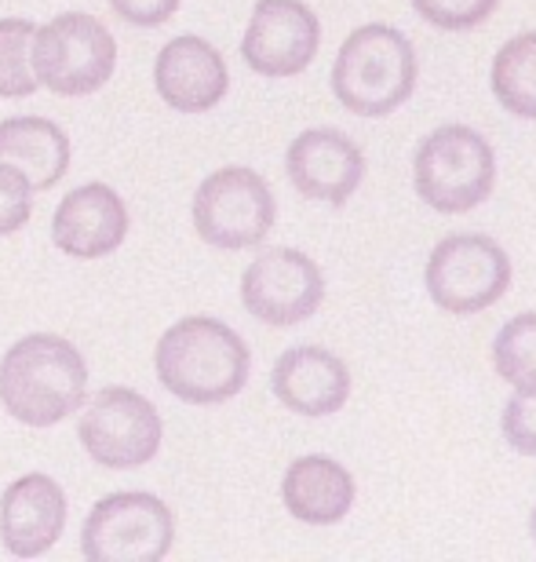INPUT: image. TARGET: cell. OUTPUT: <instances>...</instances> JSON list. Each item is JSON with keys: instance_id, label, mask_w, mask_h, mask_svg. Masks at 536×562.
Returning <instances> with one entry per match:
<instances>
[{"instance_id": "cell-25", "label": "cell", "mask_w": 536, "mask_h": 562, "mask_svg": "<svg viewBox=\"0 0 536 562\" xmlns=\"http://www.w3.org/2000/svg\"><path fill=\"white\" fill-rule=\"evenodd\" d=\"M183 0H110V8H114V15L121 22H128V26H164Z\"/></svg>"}, {"instance_id": "cell-11", "label": "cell", "mask_w": 536, "mask_h": 562, "mask_svg": "<svg viewBox=\"0 0 536 562\" xmlns=\"http://www.w3.org/2000/svg\"><path fill=\"white\" fill-rule=\"evenodd\" d=\"M321 48V22L304 0H260L252 8L241 55L260 77L304 74Z\"/></svg>"}, {"instance_id": "cell-2", "label": "cell", "mask_w": 536, "mask_h": 562, "mask_svg": "<svg viewBox=\"0 0 536 562\" xmlns=\"http://www.w3.org/2000/svg\"><path fill=\"white\" fill-rule=\"evenodd\" d=\"M88 398V362L55 333L22 336L0 362V402L19 424L55 427Z\"/></svg>"}, {"instance_id": "cell-1", "label": "cell", "mask_w": 536, "mask_h": 562, "mask_svg": "<svg viewBox=\"0 0 536 562\" xmlns=\"http://www.w3.org/2000/svg\"><path fill=\"white\" fill-rule=\"evenodd\" d=\"M153 369L169 395L186 406H219L249 384V344L227 322L190 314L158 340Z\"/></svg>"}, {"instance_id": "cell-18", "label": "cell", "mask_w": 536, "mask_h": 562, "mask_svg": "<svg viewBox=\"0 0 536 562\" xmlns=\"http://www.w3.org/2000/svg\"><path fill=\"white\" fill-rule=\"evenodd\" d=\"M0 165L30 179L33 190H52L70 168V139L48 117L0 121Z\"/></svg>"}, {"instance_id": "cell-7", "label": "cell", "mask_w": 536, "mask_h": 562, "mask_svg": "<svg viewBox=\"0 0 536 562\" xmlns=\"http://www.w3.org/2000/svg\"><path fill=\"white\" fill-rule=\"evenodd\" d=\"M274 216L277 205L266 179L241 165L212 172L194 194V231L212 249H252L271 234Z\"/></svg>"}, {"instance_id": "cell-4", "label": "cell", "mask_w": 536, "mask_h": 562, "mask_svg": "<svg viewBox=\"0 0 536 562\" xmlns=\"http://www.w3.org/2000/svg\"><path fill=\"white\" fill-rule=\"evenodd\" d=\"M412 183L420 201L442 216H464L493 194L497 154L482 132L467 125H442L417 146Z\"/></svg>"}, {"instance_id": "cell-17", "label": "cell", "mask_w": 536, "mask_h": 562, "mask_svg": "<svg viewBox=\"0 0 536 562\" xmlns=\"http://www.w3.org/2000/svg\"><path fill=\"white\" fill-rule=\"evenodd\" d=\"M354 475L332 457H299L282 479V501L296 522L332 526L354 508Z\"/></svg>"}, {"instance_id": "cell-26", "label": "cell", "mask_w": 536, "mask_h": 562, "mask_svg": "<svg viewBox=\"0 0 536 562\" xmlns=\"http://www.w3.org/2000/svg\"><path fill=\"white\" fill-rule=\"evenodd\" d=\"M529 530H533V541H536V504H533V515H529Z\"/></svg>"}, {"instance_id": "cell-10", "label": "cell", "mask_w": 536, "mask_h": 562, "mask_svg": "<svg viewBox=\"0 0 536 562\" xmlns=\"http://www.w3.org/2000/svg\"><path fill=\"white\" fill-rule=\"evenodd\" d=\"M321 300H326V274L299 249H266L241 274L244 311L274 329L307 322Z\"/></svg>"}, {"instance_id": "cell-20", "label": "cell", "mask_w": 536, "mask_h": 562, "mask_svg": "<svg viewBox=\"0 0 536 562\" xmlns=\"http://www.w3.org/2000/svg\"><path fill=\"white\" fill-rule=\"evenodd\" d=\"M497 376L515 391H536V311L515 314L493 340Z\"/></svg>"}, {"instance_id": "cell-9", "label": "cell", "mask_w": 536, "mask_h": 562, "mask_svg": "<svg viewBox=\"0 0 536 562\" xmlns=\"http://www.w3.org/2000/svg\"><path fill=\"white\" fill-rule=\"evenodd\" d=\"M423 285L442 311L478 314L504 300L511 289V260L486 234H449L434 245Z\"/></svg>"}, {"instance_id": "cell-6", "label": "cell", "mask_w": 536, "mask_h": 562, "mask_svg": "<svg viewBox=\"0 0 536 562\" xmlns=\"http://www.w3.org/2000/svg\"><path fill=\"white\" fill-rule=\"evenodd\" d=\"M175 519L153 493H110L88 512L81 555L88 562H161L172 552Z\"/></svg>"}, {"instance_id": "cell-23", "label": "cell", "mask_w": 536, "mask_h": 562, "mask_svg": "<svg viewBox=\"0 0 536 562\" xmlns=\"http://www.w3.org/2000/svg\"><path fill=\"white\" fill-rule=\"evenodd\" d=\"M33 216V187L11 165H0V238L22 231Z\"/></svg>"}, {"instance_id": "cell-5", "label": "cell", "mask_w": 536, "mask_h": 562, "mask_svg": "<svg viewBox=\"0 0 536 562\" xmlns=\"http://www.w3.org/2000/svg\"><path fill=\"white\" fill-rule=\"evenodd\" d=\"M117 66V41L84 11H66L33 37V70L55 95L77 99L99 92Z\"/></svg>"}, {"instance_id": "cell-13", "label": "cell", "mask_w": 536, "mask_h": 562, "mask_svg": "<svg viewBox=\"0 0 536 562\" xmlns=\"http://www.w3.org/2000/svg\"><path fill=\"white\" fill-rule=\"evenodd\" d=\"M128 238V209L114 187L84 183L62 198L52 220V241L70 260H103Z\"/></svg>"}, {"instance_id": "cell-3", "label": "cell", "mask_w": 536, "mask_h": 562, "mask_svg": "<svg viewBox=\"0 0 536 562\" xmlns=\"http://www.w3.org/2000/svg\"><path fill=\"white\" fill-rule=\"evenodd\" d=\"M417 48L387 22L357 26L332 63V92L357 117H387L417 88Z\"/></svg>"}, {"instance_id": "cell-12", "label": "cell", "mask_w": 536, "mask_h": 562, "mask_svg": "<svg viewBox=\"0 0 536 562\" xmlns=\"http://www.w3.org/2000/svg\"><path fill=\"white\" fill-rule=\"evenodd\" d=\"M285 168L293 187L310 201L343 205L362 187L365 154L340 128H307L288 143Z\"/></svg>"}, {"instance_id": "cell-21", "label": "cell", "mask_w": 536, "mask_h": 562, "mask_svg": "<svg viewBox=\"0 0 536 562\" xmlns=\"http://www.w3.org/2000/svg\"><path fill=\"white\" fill-rule=\"evenodd\" d=\"M33 22L0 19V99H26L41 88L33 70Z\"/></svg>"}, {"instance_id": "cell-14", "label": "cell", "mask_w": 536, "mask_h": 562, "mask_svg": "<svg viewBox=\"0 0 536 562\" xmlns=\"http://www.w3.org/2000/svg\"><path fill=\"white\" fill-rule=\"evenodd\" d=\"M66 530V493L52 475H22L0 497V541L15 559H41Z\"/></svg>"}, {"instance_id": "cell-16", "label": "cell", "mask_w": 536, "mask_h": 562, "mask_svg": "<svg viewBox=\"0 0 536 562\" xmlns=\"http://www.w3.org/2000/svg\"><path fill=\"white\" fill-rule=\"evenodd\" d=\"M271 387L299 417H332L351 398V369L326 347H288L274 362Z\"/></svg>"}, {"instance_id": "cell-24", "label": "cell", "mask_w": 536, "mask_h": 562, "mask_svg": "<svg viewBox=\"0 0 536 562\" xmlns=\"http://www.w3.org/2000/svg\"><path fill=\"white\" fill-rule=\"evenodd\" d=\"M500 431H504V442L522 457H536V391H518L515 398L504 406V417H500Z\"/></svg>"}, {"instance_id": "cell-8", "label": "cell", "mask_w": 536, "mask_h": 562, "mask_svg": "<svg viewBox=\"0 0 536 562\" xmlns=\"http://www.w3.org/2000/svg\"><path fill=\"white\" fill-rule=\"evenodd\" d=\"M161 413L153 409L139 391L132 387H103L92 402H84L77 438L92 464L110 471H136L150 464L161 449Z\"/></svg>"}, {"instance_id": "cell-15", "label": "cell", "mask_w": 536, "mask_h": 562, "mask_svg": "<svg viewBox=\"0 0 536 562\" xmlns=\"http://www.w3.org/2000/svg\"><path fill=\"white\" fill-rule=\"evenodd\" d=\"M153 85L158 95L179 114H208L223 103L230 88V74L223 55L205 37H175L161 48L153 63Z\"/></svg>"}, {"instance_id": "cell-19", "label": "cell", "mask_w": 536, "mask_h": 562, "mask_svg": "<svg viewBox=\"0 0 536 562\" xmlns=\"http://www.w3.org/2000/svg\"><path fill=\"white\" fill-rule=\"evenodd\" d=\"M493 95L497 103L522 121H536V30L518 33L500 44L493 59Z\"/></svg>"}, {"instance_id": "cell-22", "label": "cell", "mask_w": 536, "mask_h": 562, "mask_svg": "<svg viewBox=\"0 0 536 562\" xmlns=\"http://www.w3.org/2000/svg\"><path fill=\"white\" fill-rule=\"evenodd\" d=\"M500 0H412L417 15L427 22V26L449 30V33H464L475 30L493 15Z\"/></svg>"}]
</instances>
